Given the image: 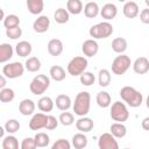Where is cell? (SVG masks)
<instances>
[{"label": "cell", "mask_w": 149, "mask_h": 149, "mask_svg": "<svg viewBox=\"0 0 149 149\" xmlns=\"http://www.w3.org/2000/svg\"><path fill=\"white\" fill-rule=\"evenodd\" d=\"M120 97L128 106H130L133 108L140 107L143 102L142 93H140L136 88H134L132 86H123L120 90Z\"/></svg>", "instance_id": "1"}, {"label": "cell", "mask_w": 149, "mask_h": 149, "mask_svg": "<svg viewBox=\"0 0 149 149\" xmlns=\"http://www.w3.org/2000/svg\"><path fill=\"white\" fill-rule=\"evenodd\" d=\"M90 107H91V95H90V93L86 92V91L79 92L76 95L74 102L72 105L74 114L78 115V116H85L90 112Z\"/></svg>", "instance_id": "2"}, {"label": "cell", "mask_w": 149, "mask_h": 149, "mask_svg": "<svg viewBox=\"0 0 149 149\" xmlns=\"http://www.w3.org/2000/svg\"><path fill=\"white\" fill-rule=\"evenodd\" d=\"M113 26L108 21L99 22L94 26H92L88 30V34L94 40H101V38H107L113 34Z\"/></svg>", "instance_id": "3"}, {"label": "cell", "mask_w": 149, "mask_h": 149, "mask_svg": "<svg viewBox=\"0 0 149 149\" xmlns=\"http://www.w3.org/2000/svg\"><path fill=\"white\" fill-rule=\"evenodd\" d=\"M50 86V78L45 74H37L33 78L29 85V90L35 95L43 94Z\"/></svg>", "instance_id": "4"}, {"label": "cell", "mask_w": 149, "mask_h": 149, "mask_svg": "<svg viewBox=\"0 0 149 149\" xmlns=\"http://www.w3.org/2000/svg\"><path fill=\"white\" fill-rule=\"evenodd\" d=\"M109 115L112 118L113 121L115 122H125L128 120L129 118V112L127 108V105L121 101H115L112 104L111 106V111H109Z\"/></svg>", "instance_id": "5"}, {"label": "cell", "mask_w": 149, "mask_h": 149, "mask_svg": "<svg viewBox=\"0 0 149 149\" xmlns=\"http://www.w3.org/2000/svg\"><path fill=\"white\" fill-rule=\"evenodd\" d=\"M130 65V57L125 54H119V56H116L112 62V72L116 76H122L128 71Z\"/></svg>", "instance_id": "6"}, {"label": "cell", "mask_w": 149, "mask_h": 149, "mask_svg": "<svg viewBox=\"0 0 149 149\" xmlns=\"http://www.w3.org/2000/svg\"><path fill=\"white\" fill-rule=\"evenodd\" d=\"M87 65H88V62H87V59L85 57H83V56H76V57H73L69 62L66 70H68V73L69 74L76 77V76H80L83 72H85Z\"/></svg>", "instance_id": "7"}, {"label": "cell", "mask_w": 149, "mask_h": 149, "mask_svg": "<svg viewBox=\"0 0 149 149\" xmlns=\"http://www.w3.org/2000/svg\"><path fill=\"white\" fill-rule=\"evenodd\" d=\"M26 66L20 63V62H13V63H8L6 65H3L2 68V74L6 76L9 79H15L19 78L23 74Z\"/></svg>", "instance_id": "8"}, {"label": "cell", "mask_w": 149, "mask_h": 149, "mask_svg": "<svg viewBox=\"0 0 149 149\" xmlns=\"http://www.w3.org/2000/svg\"><path fill=\"white\" fill-rule=\"evenodd\" d=\"M98 147L99 149H118L119 143L112 133H104L99 136Z\"/></svg>", "instance_id": "9"}, {"label": "cell", "mask_w": 149, "mask_h": 149, "mask_svg": "<svg viewBox=\"0 0 149 149\" xmlns=\"http://www.w3.org/2000/svg\"><path fill=\"white\" fill-rule=\"evenodd\" d=\"M48 121V115L43 113H35L30 121H29V128L31 130H40L42 128H45Z\"/></svg>", "instance_id": "10"}, {"label": "cell", "mask_w": 149, "mask_h": 149, "mask_svg": "<svg viewBox=\"0 0 149 149\" xmlns=\"http://www.w3.org/2000/svg\"><path fill=\"white\" fill-rule=\"evenodd\" d=\"M50 27V19L47 15H40L33 23V29L37 34H43L48 31Z\"/></svg>", "instance_id": "11"}, {"label": "cell", "mask_w": 149, "mask_h": 149, "mask_svg": "<svg viewBox=\"0 0 149 149\" xmlns=\"http://www.w3.org/2000/svg\"><path fill=\"white\" fill-rule=\"evenodd\" d=\"M81 51L85 56L87 57H93L98 54L99 51V44L94 38H90L84 41L83 45H81Z\"/></svg>", "instance_id": "12"}, {"label": "cell", "mask_w": 149, "mask_h": 149, "mask_svg": "<svg viewBox=\"0 0 149 149\" xmlns=\"http://www.w3.org/2000/svg\"><path fill=\"white\" fill-rule=\"evenodd\" d=\"M133 70L137 74H144L149 72V58L147 57H139L133 63Z\"/></svg>", "instance_id": "13"}, {"label": "cell", "mask_w": 149, "mask_h": 149, "mask_svg": "<svg viewBox=\"0 0 149 149\" xmlns=\"http://www.w3.org/2000/svg\"><path fill=\"white\" fill-rule=\"evenodd\" d=\"M94 127V122L91 118H87L86 115L85 116H80L77 121H76V128L77 130L81 132V133H88L93 129Z\"/></svg>", "instance_id": "14"}, {"label": "cell", "mask_w": 149, "mask_h": 149, "mask_svg": "<svg viewBox=\"0 0 149 149\" xmlns=\"http://www.w3.org/2000/svg\"><path fill=\"white\" fill-rule=\"evenodd\" d=\"M122 12H123V15L128 19H134L139 15L140 13V8H139V5L135 2V1H127L125 5H123V8H122Z\"/></svg>", "instance_id": "15"}, {"label": "cell", "mask_w": 149, "mask_h": 149, "mask_svg": "<svg viewBox=\"0 0 149 149\" xmlns=\"http://www.w3.org/2000/svg\"><path fill=\"white\" fill-rule=\"evenodd\" d=\"M100 15L102 19H105L106 21L113 20L116 15H118V7L114 3H106L102 6V8L100 9Z\"/></svg>", "instance_id": "16"}, {"label": "cell", "mask_w": 149, "mask_h": 149, "mask_svg": "<svg viewBox=\"0 0 149 149\" xmlns=\"http://www.w3.org/2000/svg\"><path fill=\"white\" fill-rule=\"evenodd\" d=\"M47 48H48L49 55H51V56H54V57L59 56V55L63 52V49H64L62 41L58 40V38H52V40H50L49 43H48V45H47Z\"/></svg>", "instance_id": "17"}, {"label": "cell", "mask_w": 149, "mask_h": 149, "mask_svg": "<svg viewBox=\"0 0 149 149\" xmlns=\"http://www.w3.org/2000/svg\"><path fill=\"white\" fill-rule=\"evenodd\" d=\"M35 102L31 100V99H23L20 104H19V112L24 115V116H28V115H31L34 114L35 112Z\"/></svg>", "instance_id": "18"}, {"label": "cell", "mask_w": 149, "mask_h": 149, "mask_svg": "<svg viewBox=\"0 0 149 149\" xmlns=\"http://www.w3.org/2000/svg\"><path fill=\"white\" fill-rule=\"evenodd\" d=\"M33 51V47L28 41H20L15 45V52L20 57H28Z\"/></svg>", "instance_id": "19"}, {"label": "cell", "mask_w": 149, "mask_h": 149, "mask_svg": "<svg viewBox=\"0 0 149 149\" xmlns=\"http://www.w3.org/2000/svg\"><path fill=\"white\" fill-rule=\"evenodd\" d=\"M100 13V8L97 2L94 1H87V3L84 6V15L87 19H94Z\"/></svg>", "instance_id": "20"}, {"label": "cell", "mask_w": 149, "mask_h": 149, "mask_svg": "<svg viewBox=\"0 0 149 149\" xmlns=\"http://www.w3.org/2000/svg\"><path fill=\"white\" fill-rule=\"evenodd\" d=\"M55 104H56V107H57L59 111H68V109L72 106L71 98H70L68 94H58V95L56 97Z\"/></svg>", "instance_id": "21"}, {"label": "cell", "mask_w": 149, "mask_h": 149, "mask_svg": "<svg viewBox=\"0 0 149 149\" xmlns=\"http://www.w3.org/2000/svg\"><path fill=\"white\" fill-rule=\"evenodd\" d=\"M27 8L29 10L30 14L33 15H38L42 13L43 8H44V2L43 0H27L26 1Z\"/></svg>", "instance_id": "22"}, {"label": "cell", "mask_w": 149, "mask_h": 149, "mask_svg": "<svg viewBox=\"0 0 149 149\" xmlns=\"http://www.w3.org/2000/svg\"><path fill=\"white\" fill-rule=\"evenodd\" d=\"M13 54H14V50L10 44H8V43L0 44V63L3 64L6 62H8L13 57Z\"/></svg>", "instance_id": "23"}, {"label": "cell", "mask_w": 149, "mask_h": 149, "mask_svg": "<svg viewBox=\"0 0 149 149\" xmlns=\"http://www.w3.org/2000/svg\"><path fill=\"white\" fill-rule=\"evenodd\" d=\"M111 133L115 136V139H122L127 134V127L123 125V122H114L109 127Z\"/></svg>", "instance_id": "24"}, {"label": "cell", "mask_w": 149, "mask_h": 149, "mask_svg": "<svg viewBox=\"0 0 149 149\" xmlns=\"http://www.w3.org/2000/svg\"><path fill=\"white\" fill-rule=\"evenodd\" d=\"M95 101H97L98 106L101 107V108H107V107H109L112 105L111 95L106 91H100L95 97Z\"/></svg>", "instance_id": "25"}, {"label": "cell", "mask_w": 149, "mask_h": 149, "mask_svg": "<svg viewBox=\"0 0 149 149\" xmlns=\"http://www.w3.org/2000/svg\"><path fill=\"white\" fill-rule=\"evenodd\" d=\"M54 105H55V102L52 101V99L50 97H42L37 101V108L44 113L51 112L54 109Z\"/></svg>", "instance_id": "26"}, {"label": "cell", "mask_w": 149, "mask_h": 149, "mask_svg": "<svg viewBox=\"0 0 149 149\" xmlns=\"http://www.w3.org/2000/svg\"><path fill=\"white\" fill-rule=\"evenodd\" d=\"M87 143H88V141H87L85 133L79 132L72 136V146L76 149H84L87 147Z\"/></svg>", "instance_id": "27"}, {"label": "cell", "mask_w": 149, "mask_h": 149, "mask_svg": "<svg viewBox=\"0 0 149 149\" xmlns=\"http://www.w3.org/2000/svg\"><path fill=\"white\" fill-rule=\"evenodd\" d=\"M127 47H128L127 40L123 37H115L112 41V50L116 54H123L127 50Z\"/></svg>", "instance_id": "28"}, {"label": "cell", "mask_w": 149, "mask_h": 149, "mask_svg": "<svg viewBox=\"0 0 149 149\" xmlns=\"http://www.w3.org/2000/svg\"><path fill=\"white\" fill-rule=\"evenodd\" d=\"M66 9L70 14L78 15L84 10V6L81 0H68L66 2Z\"/></svg>", "instance_id": "29"}, {"label": "cell", "mask_w": 149, "mask_h": 149, "mask_svg": "<svg viewBox=\"0 0 149 149\" xmlns=\"http://www.w3.org/2000/svg\"><path fill=\"white\" fill-rule=\"evenodd\" d=\"M49 74H50V78L55 81H62L65 79V70L61 66V65H54L50 68V71H49Z\"/></svg>", "instance_id": "30"}, {"label": "cell", "mask_w": 149, "mask_h": 149, "mask_svg": "<svg viewBox=\"0 0 149 149\" xmlns=\"http://www.w3.org/2000/svg\"><path fill=\"white\" fill-rule=\"evenodd\" d=\"M54 19H55V21H56L57 23L64 24V23H66V22L69 21V19H70V13L68 12V9L61 7V8L56 9V12L54 13Z\"/></svg>", "instance_id": "31"}, {"label": "cell", "mask_w": 149, "mask_h": 149, "mask_svg": "<svg viewBox=\"0 0 149 149\" xmlns=\"http://www.w3.org/2000/svg\"><path fill=\"white\" fill-rule=\"evenodd\" d=\"M111 72L107 69H101L98 73V83L101 87H107L111 84Z\"/></svg>", "instance_id": "32"}, {"label": "cell", "mask_w": 149, "mask_h": 149, "mask_svg": "<svg viewBox=\"0 0 149 149\" xmlns=\"http://www.w3.org/2000/svg\"><path fill=\"white\" fill-rule=\"evenodd\" d=\"M1 147H2V149H17L19 148V141L14 135L9 134L8 136L3 137Z\"/></svg>", "instance_id": "33"}, {"label": "cell", "mask_w": 149, "mask_h": 149, "mask_svg": "<svg viewBox=\"0 0 149 149\" xmlns=\"http://www.w3.org/2000/svg\"><path fill=\"white\" fill-rule=\"evenodd\" d=\"M26 70L29 72H37L41 69V61L37 57H29L24 63Z\"/></svg>", "instance_id": "34"}, {"label": "cell", "mask_w": 149, "mask_h": 149, "mask_svg": "<svg viewBox=\"0 0 149 149\" xmlns=\"http://www.w3.org/2000/svg\"><path fill=\"white\" fill-rule=\"evenodd\" d=\"M34 139H35V142H36L37 148H45V147H48L49 143H50V137H49V135H48L47 133H43V132L37 133V134L34 136Z\"/></svg>", "instance_id": "35"}, {"label": "cell", "mask_w": 149, "mask_h": 149, "mask_svg": "<svg viewBox=\"0 0 149 149\" xmlns=\"http://www.w3.org/2000/svg\"><path fill=\"white\" fill-rule=\"evenodd\" d=\"M15 98V93H14V90L13 88H9V87H5V88H1L0 90V101L1 102H10L13 101Z\"/></svg>", "instance_id": "36"}, {"label": "cell", "mask_w": 149, "mask_h": 149, "mask_svg": "<svg viewBox=\"0 0 149 149\" xmlns=\"http://www.w3.org/2000/svg\"><path fill=\"white\" fill-rule=\"evenodd\" d=\"M2 22H3V26H5L6 29H7V28H13V27L20 26V19H19V16L15 15V14H8V15L3 19Z\"/></svg>", "instance_id": "37"}, {"label": "cell", "mask_w": 149, "mask_h": 149, "mask_svg": "<svg viewBox=\"0 0 149 149\" xmlns=\"http://www.w3.org/2000/svg\"><path fill=\"white\" fill-rule=\"evenodd\" d=\"M58 120H59V123L63 126H71L74 122V116L72 113H70L68 111H63L61 113Z\"/></svg>", "instance_id": "38"}, {"label": "cell", "mask_w": 149, "mask_h": 149, "mask_svg": "<svg viewBox=\"0 0 149 149\" xmlns=\"http://www.w3.org/2000/svg\"><path fill=\"white\" fill-rule=\"evenodd\" d=\"M3 127H5V129L8 134H15L20 129V122L16 119H9V120L6 121Z\"/></svg>", "instance_id": "39"}, {"label": "cell", "mask_w": 149, "mask_h": 149, "mask_svg": "<svg viewBox=\"0 0 149 149\" xmlns=\"http://www.w3.org/2000/svg\"><path fill=\"white\" fill-rule=\"evenodd\" d=\"M79 77H80V78H79V79H80V83H81L83 85H85V86H91V85L94 84V81H95L94 74H93L92 72H88V71L83 72Z\"/></svg>", "instance_id": "40"}, {"label": "cell", "mask_w": 149, "mask_h": 149, "mask_svg": "<svg viewBox=\"0 0 149 149\" xmlns=\"http://www.w3.org/2000/svg\"><path fill=\"white\" fill-rule=\"evenodd\" d=\"M6 35H7V37H9L10 40H17V38L21 37V35H22V29L20 28V26L13 27V28H7V29H6Z\"/></svg>", "instance_id": "41"}, {"label": "cell", "mask_w": 149, "mask_h": 149, "mask_svg": "<svg viewBox=\"0 0 149 149\" xmlns=\"http://www.w3.org/2000/svg\"><path fill=\"white\" fill-rule=\"evenodd\" d=\"M20 147H21V149H35V148H37L34 137H26V139H23Z\"/></svg>", "instance_id": "42"}, {"label": "cell", "mask_w": 149, "mask_h": 149, "mask_svg": "<svg viewBox=\"0 0 149 149\" xmlns=\"http://www.w3.org/2000/svg\"><path fill=\"white\" fill-rule=\"evenodd\" d=\"M51 148L52 149H70L71 148V143L65 139H58L51 146Z\"/></svg>", "instance_id": "43"}, {"label": "cell", "mask_w": 149, "mask_h": 149, "mask_svg": "<svg viewBox=\"0 0 149 149\" xmlns=\"http://www.w3.org/2000/svg\"><path fill=\"white\" fill-rule=\"evenodd\" d=\"M58 123H59V120L56 119V116L48 115V121H47V126H45L44 129H47V130H54V129L57 128Z\"/></svg>", "instance_id": "44"}, {"label": "cell", "mask_w": 149, "mask_h": 149, "mask_svg": "<svg viewBox=\"0 0 149 149\" xmlns=\"http://www.w3.org/2000/svg\"><path fill=\"white\" fill-rule=\"evenodd\" d=\"M140 21L144 24H149V8H144L140 13Z\"/></svg>", "instance_id": "45"}, {"label": "cell", "mask_w": 149, "mask_h": 149, "mask_svg": "<svg viewBox=\"0 0 149 149\" xmlns=\"http://www.w3.org/2000/svg\"><path fill=\"white\" fill-rule=\"evenodd\" d=\"M141 126H142V128H143L144 130H149V116H147V118H144V119L142 120Z\"/></svg>", "instance_id": "46"}, {"label": "cell", "mask_w": 149, "mask_h": 149, "mask_svg": "<svg viewBox=\"0 0 149 149\" xmlns=\"http://www.w3.org/2000/svg\"><path fill=\"white\" fill-rule=\"evenodd\" d=\"M6 76H0V90L1 88H5V86H6Z\"/></svg>", "instance_id": "47"}, {"label": "cell", "mask_w": 149, "mask_h": 149, "mask_svg": "<svg viewBox=\"0 0 149 149\" xmlns=\"http://www.w3.org/2000/svg\"><path fill=\"white\" fill-rule=\"evenodd\" d=\"M5 132H6V129H5V127H0V136H1L2 139L5 137V136H3V135H5Z\"/></svg>", "instance_id": "48"}, {"label": "cell", "mask_w": 149, "mask_h": 149, "mask_svg": "<svg viewBox=\"0 0 149 149\" xmlns=\"http://www.w3.org/2000/svg\"><path fill=\"white\" fill-rule=\"evenodd\" d=\"M146 106H147V108L149 109V94H148V97H147V99H146Z\"/></svg>", "instance_id": "49"}, {"label": "cell", "mask_w": 149, "mask_h": 149, "mask_svg": "<svg viewBox=\"0 0 149 149\" xmlns=\"http://www.w3.org/2000/svg\"><path fill=\"white\" fill-rule=\"evenodd\" d=\"M6 16H5V13H3V9H1V20L3 21V19H5Z\"/></svg>", "instance_id": "50"}, {"label": "cell", "mask_w": 149, "mask_h": 149, "mask_svg": "<svg viewBox=\"0 0 149 149\" xmlns=\"http://www.w3.org/2000/svg\"><path fill=\"white\" fill-rule=\"evenodd\" d=\"M144 2H146V5H147L148 8H149V0H144Z\"/></svg>", "instance_id": "51"}, {"label": "cell", "mask_w": 149, "mask_h": 149, "mask_svg": "<svg viewBox=\"0 0 149 149\" xmlns=\"http://www.w3.org/2000/svg\"><path fill=\"white\" fill-rule=\"evenodd\" d=\"M118 1H120V2H125L126 0H118Z\"/></svg>", "instance_id": "52"}, {"label": "cell", "mask_w": 149, "mask_h": 149, "mask_svg": "<svg viewBox=\"0 0 149 149\" xmlns=\"http://www.w3.org/2000/svg\"><path fill=\"white\" fill-rule=\"evenodd\" d=\"M85 1H91V0H85Z\"/></svg>", "instance_id": "53"}]
</instances>
